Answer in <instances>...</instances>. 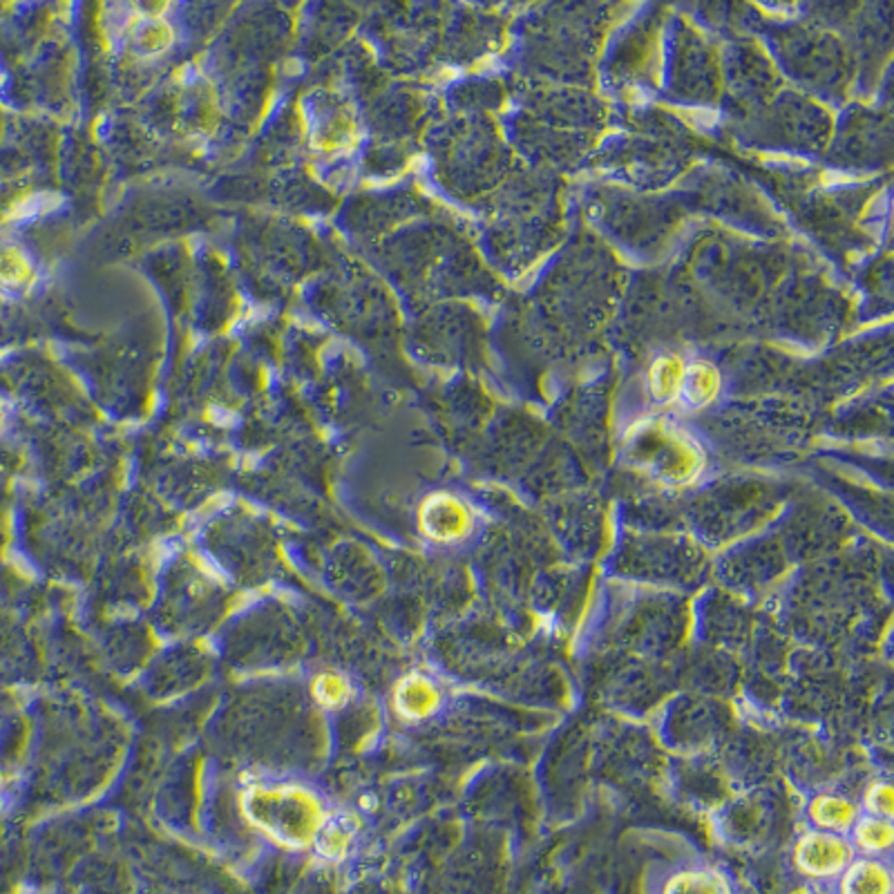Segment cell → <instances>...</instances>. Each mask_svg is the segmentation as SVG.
<instances>
[{
    "instance_id": "cell-8",
    "label": "cell",
    "mask_w": 894,
    "mask_h": 894,
    "mask_svg": "<svg viewBox=\"0 0 894 894\" xmlns=\"http://www.w3.org/2000/svg\"><path fill=\"white\" fill-rule=\"evenodd\" d=\"M662 894H732L721 874L711 870H686L675 874Z\"/></svg>"
},
{
    "instance_id": "cell-10",
    "label": "cell",
    "mask_w": 894,
    "mask_h": 894,
    "mask_svg": "<svg viewBox=\"0 0 894 894\" xmlns=\"http://www.w3.org/2000/svg\"><path fill=\"white\" fill-rule=\"evenodd\" d=\"M315 693H318V697H320L324 704H338V702L344 697L346 686H344V682L338 680L335 675H324V677L318 680Z\"/></svg>"
},
{
    "instance_id": "cell-9",
    "label": "cell",
    "mask_w": 894,
    "mask_h": 894,
    "mask_svg": "<svg viewBox=\"0 0 894 894\" xmlns=\"http://www.w3.org/2000/svg\"><path fill=\"white\" fill-rule=\"evenodd\" d=\"M870 816H881V818H890L894 812V796H892V787L887 783H872L865 792L863 798Z\"/></svg>"
},
{
    "instance_id": "cell-4",
    "label": "cell",
    "mask_w": 894,
    "mask_h": 894,
    "mask_svg": "<svg viewBox=\"0 0 894 894\" xmlns=\"http://www.w3.org/2000/svg\"><path fill=\"white\" fill-rule=\"evenodd\" d=\"M841 894H892V874L876 858L852 861L841 874Z\"/></svg>"
},
{
    "instance_id": "cell-2",
    "label": "cell",
    "mask_w": 894,
    "mask_h": 894,
    "mask_svg": "<svg viewBox=\"0 0 894 894\" xmlns=\"http://www.w3.org/2000/svg\"><path fill=\"white\" fill-rule=\"evenodd\" d=\"M794 861L812 878L841 876L854 861V845L843 834L812 830L796 843Z\"/></svg>"
},
{
    "instance_id": "cell-3",
    "label": "cell",
    "mask_w": 894,
    "mask_h": 894,
    "mask_svg": "<svg viewBox=\"0 0 894 894\" xmlns=\"http://www.w3.org/2000/svg\"><path fill=\"white\" fill-rule=\"evenodd\" d=\"M421 525L430 540L452 544L468 536V532L472 530V516L461 501L452 496H439L423 508Z\"/></svg>"
},
{
    "instance_id": "cell-1",
    "label": "cell",
    "mask_w": 894,
    "mask_h": 894,
    "mask_svg": "<svg viewBox=\"0 0 894 894\" xmlns=\"http://www.w3.org/2000/svg\"><path fill=\"white\" fill-rule=\"evenodd\" d=\"M247 814L282 845H309L322 825L315 798L295 787H258L247 796Z\"/></svg>"
},
{
    "instance_id": "cell-7",
    "label": "cell",
    "mask_w": 894,
    "mask_h": 894,
    "mask_svg": "<svg viewBox=\"0 0 894 894\" xmlns=\"http://www.w3.org/2000/svg\"><path fill=\"white\" fill-rule=\"evenodd\" d=\"M852 838L854 847H858L867 856L883 854L892 847L894 841V827L890 818L881 816H858V821L852 827Z\"/></svg>"
},
{
    "instance_id": "cell-6",
    "label": "cell",
    "mask_w": 894,
    "mask_h": 894,
    "mask_svg": "<svg viewBox=\"0 0 894 894\" xmlns=\"http://www.w3.org/2000/svg\"><path fill=\"white\" fill-rule=\"evenodd\" d=\"M858 816H861L858 805L845 796L825 794V796H816L810 805V818L816 825V830H823V832L843 834L854 827Z\"/></svg>"
},
{
    "instance_id": "cell-5",
    "label": "cell",
    "mask_w": 894,
    "mask_h": 894,
    "mask_svg": "<svg viewBox=\"0 0 894 894\" xmlns=\"http://www.w3.org/2000/svg\"><path fill=\"white\" fill-rule=\"evenodd\" d=\"M436 686L423 675L405 677L396 689V709L403 719L423 721L439 706Z\"/></svg>"
}]
</instances>
